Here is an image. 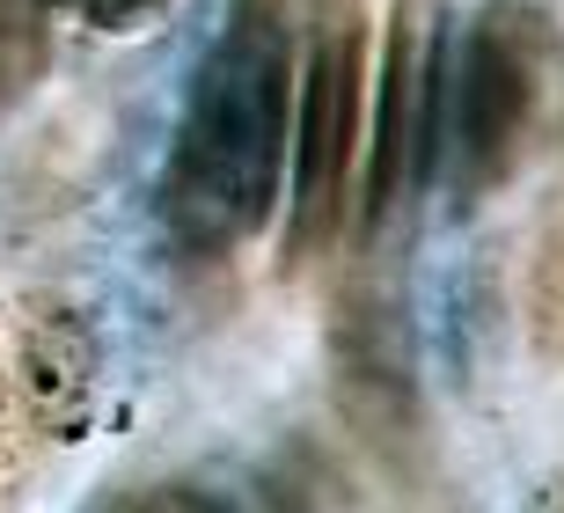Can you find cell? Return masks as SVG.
<instances>
[{"mask_svg":"<svg viewBox=\"0 0 564 513\" xmlns=\"http://www.w3.org/2000/svg\"><path fill=\"white\" fill-rule=\"evenodd\" d=\"M293 38L279 0H235L206 74L191 82L176 154H169L162 213L176 243L235 249L264 227L279 199V169L293 154Z\"/></svg>","mask_w":564,"mask_h":513,"instance_id":"cell-1","label":"cell"},{"mask_svg":"<svg viewBox=\"0 0 564 513\" xmlns=\"http://www.w3.org/2000/svg\"><path fill=\"white\" fill-rule=\"evenodd\" d=\"M367 110V30L352 8L315 22L301 103H293V249H323L345 221Z\"/></svg>","mask_w":564,"mask_h":513,"instance_id":"cell-2","label":"cell"},{"mask_svg":"<svg viewBox=\"0 0 564 513\" xmlns=\"http://www.w3.org/2000/svg\"><path fill=\"white\" fill-rule=\"evenodd\" d=\"M535 38H528L521 8H491V15L469 30V52H462L455 96H447V132H455V169L462 184L484 191L499 184L506 162L521 154L528 110H535Z\"/></svg>","mask_w":564,"mask_h":513,"instance_id":"cell-3","label":"cell"},{"mask_svg":"<svg viewBox=\"0 0 564 513\" xmlns=\"http://www.w3.org/2000/svg\"><path fill=\"white\" fill-rule=\"evenodd\" d=\"M375 162H367V213H389L397 191L411 184V140H425L433 154V118H440V82L425 74V52H419V22L397 15L389 30V66H381V96H375Z\"/></svg>","mask_w":564,"mask_h":513,"instance_id":"cell-4","label":"cell"},{"mask_svg":"<svg viewBox=\"0 0 564 513\" xmlns=\"http://www.w3.org/2000/svg\"><path fill=\"white\" fill-rule=\"evenodd\" d=\"M132 513H184V506H169V499H147V506H132Z\"/></svg>","mask_w":564,"mask_h":513,"instance_id":"cell-5","label":"cell"}]
</instances>
